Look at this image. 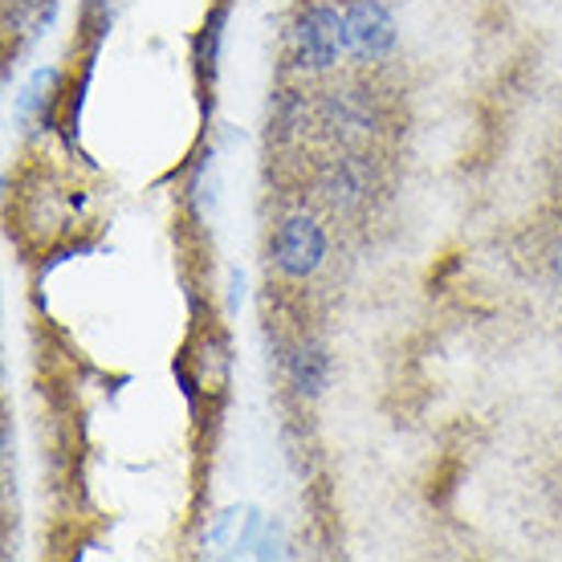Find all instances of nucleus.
I'll return each instance as SVG.
<instances>
[{
  "label": "nucleus",
  "mask_w": 562,
  "mask_h": 562,
  "mask_svg": "<svg viewBox=\"0 0 562 562\" xmlns=\"http://www.w3.org/2000/svg\"><path fill=\"white\" fill-rule=\"evenodd\" d=\"M285 380L297 400H323L330 380H335V359L323 342H297L285 359Z\"/></svg>",
  "instance_id": "6"
},
{
  "label": "nucleus",
  "mask_w": 562,
  "mask_h": 562,
  "mask_svg": "<svg viewBox=\"0 0 562 562\" xmlns=\"http://www.w3.org/2000/svg\"><path fill=\"white\" fill-rule=\"evenodd\" d=\"M306 119H310L306 94H302V90H278V94L269 99V139H278V143L297 139V135L306 131Z\"/></svg>",
  "instance_id": "7"
},
{
  "label": "nucleus",
  "mask_w": 562,
  "mask_h": 562,
  "mask_svg": "<svg viewBox=\"0 0 562 562\" xmlns=\"http://www.w3.org/2000/svg\"><path fill=\"white\" fill-rule=\"evenodd\" d=\"M57 82V70H49V66H42V70L29 74V82L21 86V94L13 99V114L16 123H29L33 114L45 111V99H49V86Z\"/></svg>",
  "instance_id": "9"
},
{
  "label": "nucleus",
  "mask_w": 562,
  "mask_h": 562,
  "mask_svg": "<svg viewBox=\"0 0 562 562\" xmlns=\"http://www.w3.org/2000/svg\"><path fill=\"white\" fill-rule=\"evenodd\" d=\"M318 123H323L335 139L355 143V139H371L375 135V106L367 99V90H326L323 102H318Z\"/></svg>",
  "instance_id": "4"
},
{
  "label": "nucleus",
  "mask_w": 562,
  "mask_h": 562,
  "mask_svg": "<svg viewBox=\"0 0 562 562\" xmlns=\"http://www.w3.org/2000/svg\"><path fill=\"white\" fill-rule=\"evenodd\" d=\"M342 42L355 66H380L400 45V21L387 0H347L342 4Z\"/></svg>",
  "instance_id": "3"
},
{
  "label": "nucleus",
  "mask_w": 562,
  "mask_h": 562,
  "mask_svg": "<svg viewBox=\"0 0 562 562\" xmlns=\"http://www.w3.org/2000/svg\"><path fill=\"white\" fill-rule=\"evenodd\" d=\"M261 526H266V514H261V509H245V518H240V530H237V542H233V554H254Z\"/></svg>",
  "instance_id": "12"
},
{
  "label": "nucleus",
  "mask_w": 562,
  "mask_h": 562,
  "mask_svg": "<svg viewBox=\"0 0 562 562\" xmlns=\"http://www.w3.org/2000/svg\"><path fill=\"white\" fill-rule=\"evenodd\" d=\"M550 273H554V281L562 285V237L554 240V249H550Z\"/></svg>",
  "instance_id": "14"
},
{
  "label": "nucleus",
  "mask_w": 562,
  "mask_h": 562,
  "mask_svg": "<svg viewBox=\"0 0 562 562\" xmlns=\"http://www.w3.org/2000/svg\"><path fill=\"white\" fill-rule=\"evenodd\" d=\"M225 21H228L225 9H212L209 21H204V29H200V37H196L200 78H216V66H221V45H225Z\"/></svg>",
  "instance_id": "8"
},
{
  "label": "nucleus",
  "mask_w": 562,
  "mask_h": 562,
  "mask_svg": "<svg viewBox=\"0 0 562 562\" xmlns=\"http://www.w3.org/2000/svg\"><path fill=\"white\" fill-rule=\"evenodd\" d=\"M240 518H245V509H240V506L225 509L221 518L212 521L209 535H204V547H228V550H233V542H237V530H240Z\"/></svg>",
  "instance_id": "11"
},
{
  "label": "nucleus",
  "mask_w": 562,
  "mask_h": 562,
  "mask_svg": "<svg viewBox=\"0 0 562 562\" xmlns=\"http://www.w3.org/2000/svg\"><path fill=\"white\" fill-rule=\"evenodd\" d=\"M249 559H285V526H281L278 518H266V526H261V535H257V547Z\"/></svg>",
  "instance_id": "10"
},
{
  "label": "nucleus",
  "mask_w": 562,
  "mask_h": 562,
  "mask_svg": "<svg viewBox=\"0 0 562 562\" xmlns=\"http://www.w3.org/2000/svg\"><path fill=\"white\" fill-rule=\"evenodd\" d=\"M269 261L285 281H310L326 266V228L310 212L281 216L269 233Z\"/></svg>",
  "instance_id": "2"
},
{
  "label": "nucleus",
  "mask_w": 562,
  "mask_h": 562,
  "mask_svg": "<svg viewBox=\"0 0 562 562\" xmlns=\"http://www.w3.org/2000/svg\"><path fill=\"white\" fill-rule=\"evenodd\" d=\"M285 57L297 74H330L347 57L342 42V4L310 0L285 29Z\"/></svg>",
  "instance_id": "1"
},
{
  "label": "nucleus",
  "mask_w": 562,
  "mask_h": 562,
  "mask_svg": "<svg viewBox=\"0 0 562 562\" xmlns=\"http://www.w3.org/2000/svg\"><path fill=\"white\" fill-rule=\"evenodd\" d=\"M240 302H245V273H240V269H233V273H228V310L237 314Z\"/></svg>",
  "instance_id": "13"
},
{
  "label": "nucleus",
  "mask_w": 562,
  "mask_h": 562,
  "mask_svg": "<svg viewBox=\"0 0 562 562\" xmlns=\"http://www.w3.org/2000/svg\"><path fill=\"white\" fill-rule=\"evenodd\" d=\"M318 192H323L326 204L338 212L359 209V204L371 196V159L355 151L326 159L323 171H318Z\"/></svg>",
  "instance_id": "5"
}]
</instances>
